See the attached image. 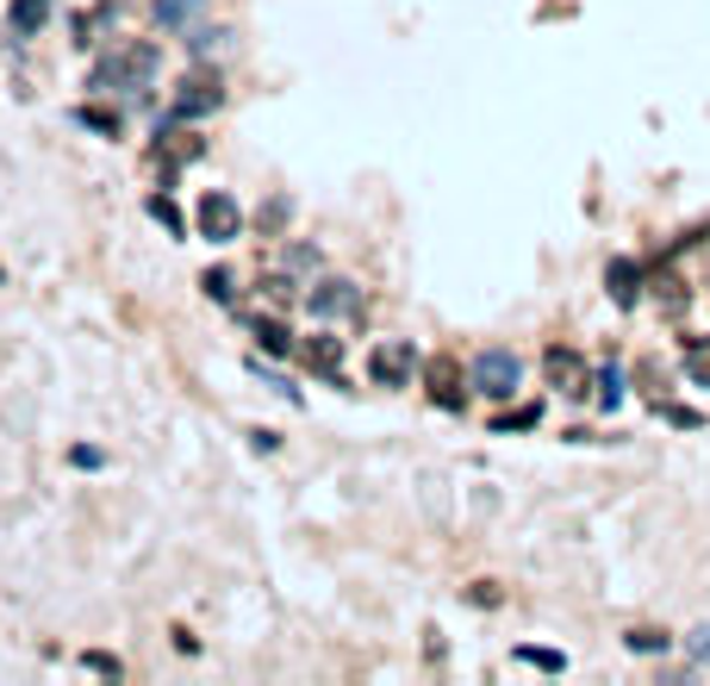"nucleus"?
<instances>
[{
  "label": "nucleus",
  "mask_w": 710,
  "mask_h": 686,
  "mask_svg": "<svg viewBox=\"0 0 710 686\" xmlns=\"http://www.w3.org/2000/svg\"><path fill=\"white\" fill-rule=\"evenodd\" d=\"M243 325L256 331V344H262L269 356H293V331H287L281 319H256V312H243Z\"/></svg>",
  "instance_id": "9b49d317"
},
{
  "label": "nucleus",
  "mask_w": 710,
  "mask_h": 686,
  "mask_svg": "<svg viewBox=\"0 0 710 686\" xmlns=\"http://www.w3.org/2000/svg\"><path fill=\"white\" fill-rule=\"evenodd\" d=\"M300 356H306V368H312V375H324V381L343 387V337L318 331V337H306V344H300Z\"/></svg>",
  "instance_id": "0eeeda50"
},
{
  "label": "nucleus",
  "mask_w": 710,
  "mask_h": 686,
  "mask_svg": "<svg viewBox=\"0 0 710 686\" xmlns=\"http://www.w3.org/2000/svg\"><path fill=\"white\" fill-rule=\"evenodd\" d=\"M44 19H50V0H13V7H7V26H13L19 38H38Z\"/></svg>",
  "instance_id": "f8f14e48"
},
{
  "label": "nucleus",
  "mask_w": 710,
  "mask_h": 686,
  "mask_svg": "<svg viewBox=\"0 0 710 686\" xmlns=\"http://www.w3.org/2000/svg\"><path fill=\"white\" fill-rule=\"evenodd\" d=\"M206 294L231 306V275H224V269H206Z\"/></svg>",
  "instance_id": "4be33fe9"
},
{
  "label": "nucleus",
  "mask_w": 710,
  "mask_h": 686,
  "mask_svg": "<svg viewBox=\"0 0 710 686\" xmlns=\"http://www.w3.org/2000/svg\"><path fill=\"white\" fill-rule=\"evenodd\" d=\"M287 219H293V207H287V200H269V207H262V231H281Z\"/></svg>",
  "instance_id": "aec40b11"
},
{
  "label": "nucleus",
  "mask_w": 710,
  "mask_h": 686,
  "mask_svg": "<svg viewBox=\"0 0 710 686\" xmlns=\"http://www.w3.org/2000/svg\"><path fill=\"white\" fill-rule=\"evenodd\" d=\"M604 288H611L617 306H636V300H642V269H636L630 256H617L611 269H604Z\"/></svg>",
  "instance_id": "9d476101"
},
{
  "label": "nucleus",
  "mask_w": 710,
  "mask_h": 686,
  "mask_svg": "<svg viewBox=\"0 0 710 686\" xmlns=\"http://www.w3.org/2000/svg\"><path fill=\"white\" fill-rule=\"evenodd\" d=\"M686 655H692V662H710V624H698L692 637H686Z\"/></svg>",
  "instance_id": "412c9836"
},
{
  "label": "nucleus",
  "mask_w": 710,
  "mask_h": 686,
  "mask_svg": "<svg viewBox=\"0 0 710 686\" xmlns=\"http://www.w3.org/2000/svg\"><path fill=\"white\" fill-rule=\"evenodd\" d=\"M686 375L698 387H710V337H686Z\"/></svg>",
  "instance_id": "4468645a"
},
{
  "label": "nucleus",
  "mask_w": 710,
  "mask_h": 686,
  "mask_svg": "<svg viewBox=\"0 0 710 686\" xmlns=\"http://www.w3.org/2000/svg\"><path fill=\"white\" fill-rule=\"evenodd\" d=\"M200 7H206V0H157V7H150V19H157V26H188Z\"/></svg>",
  "instance_id": "2eb2a0df"
},
{
  "label": "nucleus",
  "mask_w": 710,
  "mask_h": 686,
  "mask_svg": "<svg viewBox=\"0 0 710 686\" xmlns=\"http://www.w3.org/2000/svg\"><path fill=\"white\" fill-rule=\"evenodd\" d=\"M306 306H312L324 325H356L362 319V288H356V281H318V288L306 294Z\"/></svg>",
  "instance_id": "20e7f679"
},
{
  "label": "nucleus",
  "mask_w": 710,
  "mask_h": 686,
  "mask_svg": "<svg viewBox=\"0 0 710 686\" xmlns=\"http://www.w3.org/2000/svg\"><path fill=\"white\" fill-rule=\"evenodd\" d=\"M623 643H630L636 655H661V649H673V637H667V630H654V624H642V630H630V637H623Z\"/></svg>",
  "instance_id": "a211bd4d"
},
{
  "label": "nucleus",
  "mask_w": 710,
  "mask_h": 686,
  "mask_svg": "<svg viewBox=\"0 0 710 686\" xmlns=\"http://www.w3.org/2000/svg\"><path fill=\"white\" fill-rule=\"evenodd\" d=\"M193 231H200L206 243H231L237 231H243V207H237V193H224V188L200 193V207H193Z\"/></svg>",
  "instance_id": "f03ea898"
},
{
  "label": "nucleus",
  "mask_w": 710,
  "mask_h": 686,
  "mask_svg": "<svg viewBox=\"0 0 710 686\" xmlns=\"http://www.w3.org/2000/svg\"><path fill=\"white\" fill-rule=\"evenodd\" d=\"M518 662H530V668H542V674H561V668H568V655H561V649H537V643H523Z\"/></svg>",
  "instance_id": "6ab92c4d"
},
{
  "label": "nucleus",
  "mask_w": 710,
  "mask_h": 686,
  "mask_svg": "<svg viewBox=\"0 0 710 686\" xmlns=\"http://www.w3.org/2000/svg\"><path fill=\"white\" fill-rule=\"evenodd\" d=\"M542 375H549L554 394H568V399H580L586 387H592V368H586V356L568 350V344H549V350H542Z\"/></svg>",
  "instance_id": "39448f33"
},
{
  "label": "nucleus",
  "mask_w": 710,
  "mask_h": 686,
  "mask_svg": "<svg viewBox=\"0 0 710 686\" xmlns=\"http://www.w3.org/2000/svg\"><path fill=\"white\" fill-rule=\"evenodd\" d=\"M542 425V406H511V412L492 418V431H537Z\"/></svg>",
  "instance_id": "dca6fc26"
},
{
  "label": "nucleus",
  "mask_w": 710,
  "mask_h": 686,
  "mask_svg": "<svg viewBox=\"0 0 710 686\" xmlns=\"http://www.w3.org/2000/svg\"><path fill=\"white\" fill-rule=\"evenodd\" d=\"M112 19H119V7H100V13H81V19H76V44H100V38L112 32Z\"/></svg>",
  "instance_id": "ddd939ff"
},
{
  "label": "nucleus",
  "mask_w": 710,
  "mask_h": 686,
  "mask_svg": "<svg viewBox=\"0 0 710 686\" xmlns=\"http://www.w3.org/2000/svg\"><path fill=\"white\" fill-rule=\"evenodd\" d=\"M150 212H157V219L169 225V231H188V225H181V212H174V200H162V193L150 200Z\"/></svg>",
  "instance_id": "5701e85b"
},
{
  "label": "nucleus",
  "mask_w": 710,
  "mask_h": 686,
  "mask_svg": "<svg viewBox=\"0 0 710 686\" xmlns=\"http://www.w3.org/2000/svg\"><path fill=\"white\" fill-rule=\"evenodd\" d=\"M424 394L437 399V406H449V412L461 406V368L449 362V356H437V362L424 368Z\"/></svg>",
  "instance_id": "1a4fd4ad"
},
{
  "label": "nucleus",
  "mask_w": 710,
  "mask_h": 686,
  "mask_svg": "<svg viewBox=\"0 0 710 686\" xmlns=\"http://www.w3.org/2000/svg\"><path fill=\"white\" fill-rule=\"evenodd\" d=\"M219 107H224L219 76H188L181 95H174V119H206V112H219Z\"/></svg>",
  "instance_id": "423d86ee"
},
{
  "label": "nucleus",
  "mask_w": 710,
  "mask_h": 686,
  "mask_svg": "<svg viewBox=\"0 0 710 686\" xmlns=\"http://www.w3.org/2000/svg\"><path fill=\"white\" fill-rule=\"evenodd\" d=\"M599 406H604V412H617V406H623V368H617V362L599 368Z\"/></svg>",
  "instance_id": "f3484780"
},
{
  "label": "nucleus",
  "mask_w": 710,
  "mask_h": 686,
  "mask_svg": "<svg viewBox=\"0 0 710 686\" xmlns=\"http://www.w3.org/2000/svg\"><path fill=\"white\" fill-rule=\"evenodd\" d=\"M523 381V362L511 350H480V362H473V394L487 399H511Z\"/></svg>",
  "instance_id": "7ed1b4c3"
},
{
  "label": "nucleus",
  "mask_w": 710,
  "mask_h": 686,
  "mask_svg": "<svg viewBox=\"0 0 710 686\" xmlns=\"http://www.w3.org/2000/svg\"><path fill=\"white\" fill-rule=\"evenodd\" d=\"M157 44H119L112 57H100L94 69H88V95H131L138 88L143 95V81L157 76Z\"/></svg>",
  "instance_id": "f257e3e1"
},
{
  "label": "nucleus",
  "mask_w": 710,
  "mask_h": 686,
  "mask_svg": "<svg viewBox=\"0 0 710 686\" xmlns=\"http://www.w3.org/2000/svg\"><path fill=\"white\" fill-rule=\"evenodd\" d=\"M368 375H374V387H406L411 381V344H380L374 356H368Z\"/></svg>",
  "instance_id": "6e6552de"
}]
</instances>
